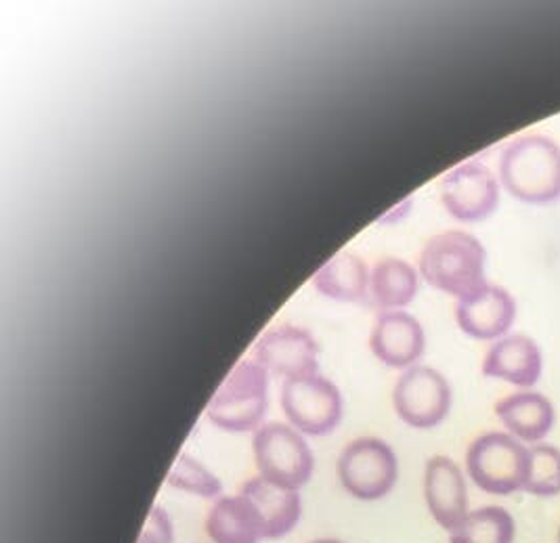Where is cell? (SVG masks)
<instances>
[{
	"mask_svg": "<svg viewBox=\"0 0 560 543\" xmlns=\"http://www.w3.org/2000/svg\"><path fill=\"white\" fill-rule=\"evenodd\" d=\"M495 414L509 428L510 435L521 442H539L555 426V405L548 397L523 390L502 399Z\"/></svg>",
	"mask_w": 560,
	"mask_h": 543,
	"instance_id": "obj_16",
	"label": "cell"
},
{
	"mask_svg": "<svg viewBox=\"0 0 560 543\" xmlns=\"http://www.w3.org/2000/svg\"><path fill=\"white\" fill-rule=\"evenodd\" d=\"M516 524L502 506H485L468 512L450 533V543H514Z\"/></svg>",
	"mask_w": 560,
	"mask_h": 543,
	"instance_id": "obj_20",
	"label": "cell"
},
{
	"mask_svg": "<svg viewBox=\"0 0 560 543\" xmlns=\"http://www.w3.org/2000/svg\"><path fill=\"white\" fill-rule=\"evenodd\" d=\"M532 468L523 492L537 497H555L560 493V449L555 445H535L529 449Z\"/></svg>",
	"mask_w": 560,
	"mask_h": 543,
	"instance_id": "obj_22",
	"label": "cell"
},
{
	"mask_svg": "<svg viewBox=\"0 0 560 543\" xmlns=\"http://www.w3.org/2000/svg\"><path fill=\"white\" fill-rule=\"evenodd\" d=\"M338 476L347 493L361 501H376L393 492L399 464L384 440L361 437L345 447L338 460Z\"/></svg>",
	"mask_w": 560,
	"mask_h": 543,
	"instance_id": "obj_6",
	"label": "cell"
},
{
	"mask_svg": "<svg viewBox=\"0 0 560 543\" xmlns=\"http://www.w3.org/2000/svg\"><path fill=\"white\" fill-rule=\"evenodd\" d=\"M370 292L376 307L384 310L401 309L418 292V273L399 259H383L372 271Z\"/></svg>",
	"mask_w": 560,
	"mask_h": 543,
	"instance_id": "obj_19",
	"label": "cell"
},
{
	"mask_svg": "<svg viewBox=\"0 0 560 543\" xmlns=\"http://www.w3.org/2000/svg\"><path fill=\"white\" fill-rule=\"evenodd\" d=\"M267 412V371L250 359L231 369L208 403V420L230 433L258 428Z\"/></svg>",
	"mask_w": 560,
	"mask_h": 543,
	"instance_id": "obj_4",
	"label": "cell"
},
{
	"mask_svg": "<svg viewBox=\"0 0 560 543\" xmlns=\"http://www.w3.org/2000/svg\"><path fill=\"white\" fill-rule=\"evenodd\" d=\"M242 495L255 506L258 517L265 524L267 540L285 538L288 533L294 531V527L303 517L301 493L273 485L262 476L250 479L242 487Z\"/></svg>",
	"mask_w": 560,
	"mask_h": 543,
	"instance_id": "obj_15",
	"label": "cell"
},
{
	"mask_svg": "<svg viewBox=\"0 0 560 543\" xmlns=\"http://www.w3.org/2000/svg\"><path fill=\"white\" fill-rule=\"evenodd\" d=\"M175 542V529H173V520L171 517L155 506L152 512L148 515L145 527L139 535L137 543H173Z\"/></svg>",
	"mask_w": 560,
	"mask_h": 543,
	"instance_id": "obj_23",
	"label": "cell"
},
{
	"mask_svg": "<svg viewBox=\"0 0 560 543\" xmlns=\"http://www.w3.org/2000/svg\"><path fill=\"white\" fill-rule=\"evenodd\" d=\"M424 499L431 517L445 531H454L468 515V492L458 464L445 456H434L424 470Z\"/></svg>",
	"mask_w": 560,
	"mask_h": 543,
	"instance_id": "obj_11",
	"label": "cell"
},
{
	"mask_svg": "<svg viewBox=\"0 0 560 543\" xmlns=\"http://www.w3.org/2000/svg\"><path fill=\"white\" fill-rule=\"evenodd\" d=\"M541 351L535 340L523 334L498 340L485 355L483 374L487 378L506 380L510 385L532 388L541 376Z\"/></svg>",
	"mask_w": 560,
	"mask_h": 543,
	"instance_id": "obj_14",
	"label": "cell"
},
{
	"mask_svg": "<svg viewBox=\"0 0 560 543\" xmlns=\"http://www.w3.org/2000/svg\"><path fill=\"white\" fill-rule=\"evenodd\" d=\"M281 410L299 433L324 437L340 424L342 397L340 390L319 374L292 378L281 388Z\"/></svg>",
	"mask_w": 560,
	"mask_h": 543,
	"instance_id": "obj_7",
	"label": "cell"
},
{
	"mask_svg": "<svg viewBox=\"0 0 560 543\" xmlns=\"http://www.w3.org/2000/svg\"><path fill=\"white\" fill-rule=\"evenodd\" d=\"M516 317V303L504 287L483 285L459 298L456 319L462 332L479 340L504 337Z\"/></svg>",
	"mask_w": 560,
	"mask_h": 543,
	"instance_id": "obj_12",
	"label": "cell"
},
{
	"mask_svg": "<svg viewBox=\"0 0 560 543\" xmlns=\"http://www.w3.org/2000/svg\"><path fill=\"white\" fill-rule=\"evenodd\" d=\"M500 177L516 200L548 204L560 198V145L541 134L518 137L504 150Z\"/></svg>",
	"mask_w": 560,
	"mask_h": 543,
	"instance_id": "obj_1",
	"label": "cell"
},
{
	"mask_svg": "<svg viewBox=\"0 0 560 543\" xmlns=\"http://www.w3.org/2000/svg\"><path fill=\"white\" fill-rule=\"evenodd\" d=\"M255 362L285 380L317 374V344L296 326H278L256 342Z\"/></svg>",
	"mask_w": 560,
	"mask_h": 543,
	"instance_id": "obj_10",
	"label": "cell"
},
{
	"mask_svg": "<svg viewBox=\"0 0 560 543\" xmlns=\"http://www.w3.org/2000/svg\"><path fill=\"white\" fill-rule=\"evenodd\" d=\"M166 483L178 492L194 493L200 497H219L223 492L221 481L189 453H180L173 470L166 476Z\"/></svg>",
	"mask_w": 560,
	"mask_h": 543,
	"instance_id": "obj_21",
	"label": "cell"
},
{
	"mask_svg": "<svg viewBox=\"0 0 560 543\" xmlns=\"http://www.w3.org/2000/svg\"><path fill=\"white\" fill-rule=\"evenodd\" d=\"M313 543H345V542H338V540H317V542Z\"/></svg>",
	"mask_w": 560,
	"mask_h": 543,
	"instance_id": "obj_24",
	"label": "cell"
},
{
	"mask_svg": "<svg viewBox=\"0 0 560 543\" xmlns=\"http://www.w3.org/2000/svg\"><path fill=\"white\" fill-rule=\"evenodd\" d=\"M393 403L408 426L434 428L450 414L452 388L433 367H411L399 378Z\"/></svg>",
	"mask_w": 560,
	"mask_h": 543,
	"instance_id": "obj_8",
	"label": "cell"
},
{
	"mask_svg": "<svg viewBox=\"0 0 560 543\" xmlns=\"http://www.w3.org/2000/svg\"><path fill=\"white\" fill-rule=\"evenodd\" d=\"M368 282L365 262L353 252H338L313 278V284L324 296L345 303L361 300L368 292Z\"/></svg>",
	"mask_w": 560,
	"mask_h": 543,
	"instance_id": "obj_18",
	"label": "cell"
},
{
	"mask_svg": "<svg viewBox=\"0 0 560 543\" xmlns=\"http://www.w3.org/2000/svg\"><path fill=\"white\" fill-rule=\"evenodd\" d=\"M485 259V248L475 235L441 233L427 244L420 257V273L436 290L466 298L487 285Z\"/></svg>",
	"mask_w": 560,
	"mask_h": 543,
	"instance_id": "obj_2",
	"label": "cell"
},
{
	"mask_svg": "<svg viewBox=\"0 0 560 543\" xmlns=\"http://www.w3.org/2000/svg\"><path fill=\"white\" fill-rule=\"evenodd\" d=\"M559 543H560V529H559Z\"/></svg>",
	"mask_w": 560,
	"mask_h": 543,
	"instance_id": "obj_25",
	"label": "cell"
},
{
	"mask_svg": "<svg viewBox=\"0 0 560 543\" xmlns=\"http://www.w3.org/2000/svg\"><path fill=\"white\" fill-rule=\"evenodd\" d=\"M255 458L258 476L299 492L313 474V453L303 435L281 422L262 424L255 435Z\"/></svg>",
	"mask_w": 560,
	"mask_h": 543,
	"instance_id": "obj_5",
	"label": "cell"
},
{
	"mask_svg": "<svg viewBox=\"0 0 560 543\" xmlns=\"http://www.w3.org/2000/svg\"><path fill=\"white\" fill-rule=\"evenodd\" d=\"M532 453L509 433H487L472 440L466 453V470L472 483L491 495L523 492L529 479Z\"/></svg>",
	"mask_w": 560,
	"mask_h": 543,
	"instance_id": "obj_3",
	"label": "cell"
},
{
	"mask_svg": "<svg viewBox=\"0 0 560 543\" xmlns=\"http://www.w3.org/2000/svg\"><path fill=\"white\" fill-rule=\"evenodd\" d=\"M441 200L454 219L464 223L481 221L498 206L500 185L485 164L466 162L445 175Z\"/></svg>",
	"mask_w": 560,
	"mask_h": 543,
	"instance_id": "obj_9",
	"label": "cell"
},
{
	"mask_svg": "<svg viewBox=\"0 0 560 543\" xmlns=\"http://www.w3.org/2000/svg\"><path fill=\"white\" fill-rule=\"evenodd\" d=\"M424 330L416 317L404 310H386L370 338V346L390 367H408L424 353Z\"/></svg>",
	"mask_w": 560,
	"mask_h": 543,
	"instance_id": "obj_13",
	"label": "cell"
},
{
	"mask_svg": "<svg viewBox=\"0 0 560 543\" xmlns=\"http://www.w3.org/2000/svg\"><path fill=\"white\" fill-rule=\"evenodd\" d=\"M206 533L212 543H260L267 540L262 520L242 493L214 501L206 518Z\"/></svg>",
	"mask_w": 560,
	"mask_h": 543,
	"instance_id": "obj_17",
	"label": "cell"
}]
</instances>
